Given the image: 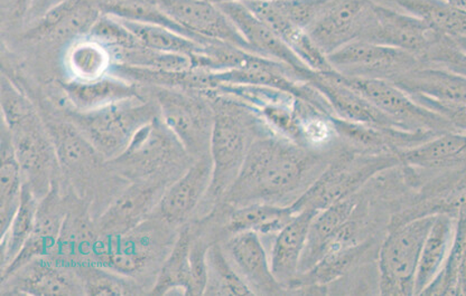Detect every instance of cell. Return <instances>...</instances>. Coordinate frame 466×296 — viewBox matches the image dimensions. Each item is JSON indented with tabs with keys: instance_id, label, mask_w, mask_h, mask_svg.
<instances>
[{
	"instance_id": "obj_1",
	"label": "cell",
	"mask_w": 466,
	"mask_h": 296,
	"mask_svg": "<svg viewBox=\"0 0 466 296\" xmlns=\"http://www.w3.org/2000/svg\"><path fill=\"white\" fill-rule=\"evenodd\" d=\"M342 147L343 143L329 150H312L266 130L251 143L222 202L228 207L255 202L293 205Z\"/></svg>"
},
{
	"instance_id": "obj_2",
	"label": "cell",
	"mask_w": 466,
	"mask_h": 296,
	"mask_svg": "<svg viewBox=\"0 0 466 296\" xmlns=\"http://www.w3.org/2000/svg\"><path fill=\"white\" fill-rule=\"evenodd\" d=\"M206 95L215 111V124L210 143L212 181L202 202L216 206L235 183L251 143L269 128L245 102L217 92Z\"/></svg>"
},
{
	"instance_id": "obj_3",
	"label": "cell",
	"mask_w": 466,
	"mask_h": 296,
	"mask_svg": "<svg viewBox=\"0 0 466 296\" xmlns=\"http://www.w3.org/2000/svg\"><path fill=\"white\" fill-rule=\"evenodd\" d=\"M400 163L398 154L359 152L343 143L332 163L291 206L296 212L322 211L357 195L377 173Z\"/></svg>"
},
{
	"instance_id": "obj_4",
	"label": "cell",
	"mask_w": 466,
	"mask_h": 296,
	"mask_svg": "<svg viewBox=\"0 0 466 296\" xmlns=\"http://www.w3.org/2000/svg\"><path fill=\"white\" fill-rule=\"evenodd\" d=\"M157 116V102L152 104L137 96L90 113L72 111L70 121L86 135L96 152L110 162L128 148L140 128Z\"/></svg>"
},
{
	"instance_id": "obj_5",
	"label": "cell",
	"mask_w": 466,
	"mask_h": 296,
	"mask_svg": "<svg viewBox=\"0 0 466 296\" xmlns=\"http://www.w3.org/2000/svg\"><path fill=\"white\" fill-rule=\"evenodd\" d=\"M436 215L414 218L388 228L378 251V289L382 295H415L422 245Z\"/></svg>"
},
{
	"instance_id": "obj_6",
	"label": "cell",
	"mask_w": 466,
	"mask_h": 296,
	"mask_svg": "<svg viewBox=\"0 0 466 296\" xmlns=\"http://www.w3.org/2000/svg\"><path fill=\"white\" fill-rule=\"evenodd\" d=\"M159 115L188 155L210 154L215 111L201 92L158 86L155 92Z\"/></svg>"
},
{
	"instance_id": "obj_7",
	"label": "cell",
	"mask_w": 466,
	"mask_h": 296,
	"mask_svg": "<svg viewBox=\"0 0 466 296\" xmlns=\"http://www.w3.org/2000/svg\"><path fill=\"white\" fill-rule=\"evenodd\" d=\"M439 34L410 14L369 0L359 24L357 40L400 48L420 57Z\"/></svg>"
},
{
	"instance_id": "obj_8",
	"label": "cell",
	"mask_w": 466,
	"mask_h": 296,
	"mask_svg": "<svg viewBox=\"0 0 466 296\" xmlns=\"http://www.w3.org/2000/svg\"><path fill=\"white\" fill-rule=\"evenodd\" d=\"M339 74L344 84L370 101L400 129L431 131L439 134L458 131L443 116L420 104L410 94L390 81Z\"/></svg>"
},
{
	"instance_id": "obj_9",
	"label": "cell",
	"mask_w": 466,
	"mask_h": 296,
	"mask_svg": "<svg viewBox=\"0 0 466 296\" xmlns=\"http://www.w3.org/2000/svg\"><path fill=\"white\" fill-rule=\"evenodd\" d=\"M184 153L187 154L159 115L140 128L128 148L109 163L124 176L147 182L148 178L174 167Z\"/></svg>"
},
{
	"instance_id": "obj_10",
	"label": "cell",
	"mask_w": 466,
	"mask_h": 296,
	"mask_svg": "<svg viewBox=\"0 0 466 296\" xmlns=\"http://www.w3.org/2000/svg\"><path fill=\"white\" fill-rule=\"evenodd\" d=\"M8 129L22 169L24 184L41 201L57 183L56 173L60 170L46 125L35 113Z\"/></svg>"
},
{
	"instance_id": "obj_11",
	"label": "cell",
	"mask_w": 466,
	"mask_h": 296,
	"mask_svg": "<svg viewBox=\"0 0 466 296\" xmlns=\"http://www.w3.org/2000/svg\"><path fill=\"white\" fill-rule=\"evenodd\" d=\"M328 57L333 69L343 75L390 82L425 63L400 48L360 40L347 44Z\"/></svg>"
},
{
	"instance_id": "obj_12",
	"label": "cell",
	"mask_w": 466,
	"mask_h": 296,
	"mask_svg": "<svg viewBox=\"0 0 466 296\" xmlns=\"http://www.w3.org/2000/svg\"><path fill=\"white\" fill-rule=\"evenodd\" d=\"M194 41L230 44L255 54L235 24L208 0H154Z\"/></svg>"
},
{
	"instance_id": "obj_13",
	"label": "cell",
	"mask_w": 466,
	"mask_h": 296,
	"mask_svg": "<svg viewBox=\"0 0 466 296\" xmlns=\"http://www.w3.org/2000/svg\"><path fill=\"white\" fill-rule=\"evenodd\" d=\"M2 283L4 295H86L76 268L56 256L38 257L28 261L2 279Z\"/></svg>"
},
{
	"instance_id": "obj_14",
	"label": "cell",
	"mask_w": 466,
	"mask_h": 296,
	"mask_svg": "<svg viewBox=\"0 0 466 296\" xmlns=\"http://www.w3.org/2000/svg\"><path fill=\"white\" fill-rule=\"evenodd\" d=\"M162 182H135L119 193L100 216L96 230L100 236L123 235L145 224L163 196Z\"/></svg>"
},
{
	"instance_id": "obj_15",
	"label": "cell",
	"mask_w": 466,
	"mask_h": 296,
	"mask_svg": "<svg viewBox=\"0 0 466 296\" xmlns=\"http://www.w3.org/2000/svg\"><path fill=\"white\" fill-rule=\"evenodd\" d=\"M300 79L313 85L324 96L337 118L375 127L400 128L370 101L344 84L339 72L335 70L319 73L309 69L303 72Z\"/></svg>"
},
{
	"instance_id": "obj_16",
	"label": "cell",
	"mask_w": 466,
	"mask_h": 296,
	"mask_svg": "<svg viewBox=\"0 0 466 296\" xmlns=\"http://www.w3.org/2000/svg\"><path fill=\"white\" fill-rule=\"evenodd\" d=\"M226 253L241 278L255 295H283L288 291L275 278L270 257L261 237L254 232L233 234L226 244Z\"/></svg>"
},
{
	"instance_id": "obj_17",
	"label": "cell",
	"mask_w": 466,
	"mask_h": 296,
	"mask_svg": "<svg viewBox=\"0 0 466 296\" xmlns=\"http://www.w3.org/2000/svg\"><path fill=\"white\" fill-rule=\"evenodd\" d=\"M211 181L212 160L206 154L165 188L157 208L160 218L169 225L183 224L202 203Z\"/></svg>"
},
{
	"instance_id": "obj_18",
	"label": "cell",
	"mask_w": 466,
	"mask_h": 296,
	"mask_svg": "<svg viewBox=\"0 0 466 296\" xmlns=\"http://www.w3.org/2000/svg\"><path fill=\"white\" fill-rule=\"evenodd\" d=\"M67 212H69L60 195L58 184L56 183L50 192L38 203L35 225H34L32 234L21 253L6 270L2 271V279L21 269L28 261L38 259V257L56 254Z\"/></svg>"
},
{
	"instance_id": "obj_19",
	"label": "cell",
	"mask_w": 466,
	"mask_h": 296,
	"mask_svg": "<svg viewBox=\"0 0 466 296\" xmlns=\"http://www.w3.org/2000/svg\"><path fill=\"white\" fill-rule=\"evenodd\" d=\"M101 0H62L25 34L27 40L61 41L89 34L101 17Z\"/></svg>"
},
{
	"instance_id": "obj_20",
	"label": "cell",
	"mask_w": 466,
	"mask_h": 296,
	"mask_svg": "<svg viewBox=\"0 0 466 296\" xmlns=\"http://www.w3.org/2000/svg\"><path fill=\"white\" fill-rule=\"evenodd\" d=\"M262 23H265L271 31L281 38L294 54L304 63L309 69L328 73L333 71L328 55L309 36L306 29L296 26L277 7L275 0H249L244 3Z\"/></svg>"
},
{
	"instance_id": "obj_21",
	"label": "cell",
	"mask_w": 466,
	"mask_h": 296,
	"mask_svg": "<svg viewBox=\"0 0 466 296\" xmlns=\"http://www.w3.org/2000/svg\"><path fill=\"white\" fill-rule=\"evenodd\" d=\"M369 0H331L306 31L325 55L357 40L359 24Z\"/></svg>"
},
{
	"instance_id": "obj_22",
	"label": "cell",
	"mask_w": 466,
	"mask_h": 296,
	"mask_svg": "<svg viewBox=\"0 0 466 296\" xmlns=\"http://www.w3.org/2000/svg\"><path fill=\"white\" fill-rule=\"evenodd\" d=\"M217 5L235 24L255 54L283 63L296 71L309 69L281 38L262 23L244 3L228 2Z\"/></svg>"
},
{
	"instance_id": "obj_23",
	"label": "cell",
	"mask_w": 466,
	"mask_h": 296,
	"mask_svg": "<svg viewBox=\"0 0 466 296\" xmlns=\"http://www.w3.org/2000/svg\"><path fill=\"white\" fill-rule=\"evenodd\" d=\"M46 128L62 173L81 182L101 166L105 158L72 121H52Z\"/></svg>"
},
{
	"instance_id": "obj_24",
	"label": "cell",
	"mask_w": 466,
	"mask_h": 296,
	"mask_svg": "<svg viewBox=\"0 0 466 296\" xmlns=\"http://www.w3.org/2000/svg\"><path fill=\"white\" fill-rule=\"evenodd\" d=\"M139 227L123 235L99 236L95 264L133 279L142 273L154 253L155 242L139 234Z\"/></svg>"
},
{
	"instance_id": "obj_25",
	"label": "cell",
	"mask_w": 466,
	"mask_h": 296,
	"mask_svg": "<svg viewBox=\"0 0 466 296\" xmlns=\"http://www.w3.org/2000/svg\"><path fill=\"white\" fill-rule=\"evenodd\" d=\"M317 212L314 210H304L296 213L293 220L274 237L269 256L271 270L288 293L299 275L309 225Z\"/></svg>"
},
{
	"instance_id": "obj_26",
	"label": "cell",
	"mask_w": 466,
	"mask_h": 296,
	"mask_svg": "<svg viewBox=\"0 0 466 296\" xmlns=\"http://www.w3.org/2000/svg\"><path fill=\"white\" fill-rule=\"evenodd\" d=\"M63 94L76 113L106 108L118 102L142 96L133 82L116 76H101L92 81L72 79L62 84Z\"/></svg>"
},
{
	"instance_id": "obj_27",
	"label": "cell",
	"mask_w": 466,
	"mask_h": 296,
	"mask_svg": "<svg viewBox=\"0 0 466 296\" xmlns=\"http://www.w3.org/2000/svg\"><path fill=\"white\" fill-rule=\"evenodd\" d=\"M392 84L408 94L466 105V76L443 67L422 63L415 69L398 76Z\"/></svg>"
},
{
	"instance_id": "obj_28",
	"label": "cell",
	"mask_w": 466,
	"mask_h": 296,
	"mask_svg": "<svg viewBox=\"0 0 466 296\" xmlns=\"http://www.w3.org/2000/svg\"><path fill=\"white\" fill-rule=\"evenodd\" d=\"M357 205L358 196L354 195L317 212L309 225L299 274L314 268L323 259Z\"/></svg>"
},
{
	"instance_id": "obj_29",
	"label": "cell",
	"mask_w": 466,
	"mask_h": 296,
	"mask_svg": "<svg viewBox=\"0 0 466 296\" xmlns=\"http://www.w3.org/2000/svg\"><path fill=\"white\" fill-rule=\"evenodd\" d=\"M402 163L408 166L451 172L466 169V133L453 131L436 135L433 139L400 154Z\"/></svg>"
},
{
	"instance_id": "obj_30",
	"label": "cell",
	"mask_w": 466,
	"mask_h": 296,
	"mask_svg": "<svg viewBox=\"0 0 466 296\" xmlns=\"http://www.w3.org/2000/svg\"><path fill=\"white\" fill-rule=\"evenodd\" d=\"M293 206L255 202L230 207L226 230L230 235L254 232L260 237H275L296 215Z\"/></svg>"
},
{
	"instance_id": "obj_31",
	"label": "cell",
	"mask_w": 466,
	"mask_h": 296,
	"mask_svg": "<svg viewBox=\"0 0 466 296\" xmlns=\"http://www.w3.org/2000/svg\"><path fill=\"white\" fill-rule=\"evenodd\" d=\"M455 227L456 218L446 213L436 215L420 252L415 295H421L443 268L453 244Z\"/></svg>"
},
{
	"instance_id": "obj_32",
	"label": "cell",
	"mask_w": 466,
	"mask_h": 296,
	"mask_svg": "<svg viewBox=\"0 0 466 296\" xmlns=\"http://www.w3.org/2000/svg\"><path fill=\"white\" fill-rule=\"evenodd\" d=\"M24 181L11 131L3 123L0 134V227L2 235L21 205Z\"/></svg>"
},
{
	"instance_id": "obj_33",
	"label": "cell",
	"mask_w": 466,
	"mask_h": 296,
	"mask_svg": "<svg viewBox=\"0 0 466 296\" xmlns=\"http://www.w3.org/2000/svg\"><path fill=\"white\" fill-rule=\"evenodd\" d=\"M376 2V0H375ZM421 19L434 31L454 38H466V12L446 0H378Z\"/></svg>"
},
{
	"instance_id": "obj_34",
	"label": "cell",
	"mask_w": 466,
	"mask_h": 296,
	"mask_svg": "<svg viewBox=\"0 0 466 296\" xmlns=\"http://www.w3.org/2000/svg\"><path fill=\"white\" fill-rule=\"evenodd\" d=\"M194 240L191 226L183 228L173 246L171 253L165 260L162 269L150 291L153 295H188L191 286V264L189 253Z\"/></svg>"
},
{
	"instance_id": "obj_35",
	"label": "cell",
	"mask_w": 466,
	"mask_h": 296,
	"mask_svg": "<svg viewBox=\"0 0 466 296\" xmlns=\"http://www.w3.org/2000/svg\"><path fill=\"white\" fill-rule=\"evenodd\" d=\"M119 19V18H118ZM150 50L187 56L191 62L200 55L206 44L192 40L167 27L119 19ZM210 43V42H208Z\"/></svg>"
},
{
	"instance_id": "obj_36",
	"label": "cell",
	"mask_w": 466,
	"mask_h": 296,
	"mask_svg": "<svg viewBox=\"0 0 466 296\" xmlns=\"http://www.w3.org/2000/svg\"><path fill=\"white\" fill-rule=\"evenodd\" d=\"M38 203L40 201L24 184L21 205L7 231L2 235V271L13 263L31 236L35 225Z\"/></svg>"
},
{
	"instance_id": "obj_37",
	"label": "cell",
	"mask_w": 466,
	"mask_h": 296,
	"mask_svg": "<svg viewBox=\"0 0 466 296\" xmlns=\"http://www.w3.org/2000/svg\"><path fill=\"white\" fill-rule=\"evenodd\" d=\"M207 295H255L220 245L208 247Z\"/></svg>"
},
{
	"instance_id": "obj_38",
	"label": "cell",
	"mask_w": 466,
	"mask_h": 296,
	"mask_svg": "<svg viewBox=\"0 0 466 296\" xmlns=\"http://www.w3.org/2000/svg\"><path fill=\"white\" fill-rule=\"evenodd\" d=\"M111 52L104 44L87 38L71 47L67 53L66 65L73 79L92 81L105 76L111 64Z\"/></svg>"
},
{
	"instance_id": "obj_39",
	"label": "cell",
	"mask_w": 466,
	"mask_h": 296,
	"mask_svg": "<svg viewBox=\"0 0 466 296\" xmlns=\"http://www.w3.org/2000/svg\"><path fill=\"white\" fill-rule=\"evenodd\" d=\"M100 9L116 18L167 27L192 38L154 0H101Z\"/></svg>"
},
{
	"instance_id": "obj_40",
	"label": "cell",
	"mask_w": 466,
	"mask_h": 296,
	"mask_svg": "<svg viewBox=\"0 0 466 296\" xmlns=\"http://www.w3.org/2000/svg\"><path fill=\"white\" fill-rule=\"evenodd\" d=\"M80 275L86 295H139V286L129 276L96 264L76 268Z\"/></svg>"
},
{
	"instance_id": "obj_41",
	"label": "cell",
	"mask_w": 466,
	"mask_h": 296,
	"mask_svg": "<svg viewBox=\"0 0 466 296\" xmlns=\"http://www.w3.org/2000/svg\"><path fill=\"white\" fill-rule=\"evenodd\" d=\"M466 244V217L456 220L453 244L443 268L421 295H458L461 260Z\"/></svg>"
},
{
	"instance_id": "obj_42",
	"label": "cell",
	"mask_w": 466,
	"mask_h": 296,
	"mask_svg": "<svg viewBox=\"0 0 466 296\" xmlns=\"http://www.w3.org/2000/svg\"><path fill=\"white\" fill-rule=\"evenodd\" d=\"M87 35L104 44L110 52L133 50L143 45V43L118 18L106 14L101 15Z\"/></svg>"
},
{
	"instance_id": "obj_43",
	"label": "cell",
	"mask_w": 466,
	"mask_h": 296,
	"mask_svg": "<svg viewBox=\"0 0 466 296\" xmlns=\"http://www.w3.org/2000/svg\"><path fill=\"white\" fill-rule=\"evenodd\" d=\"M331 0H275L277 7L296 26L308 29Z\"/></svg>"
},
{
	"instance_id": "obj_44",
	"label": "cell",
	"mask_w": 466,
	"mask_h": 296,
	"mask_svg": "<svg viewBox=\"0 0 466 296\" xmlns=\"http://www.w3.org/2000/svg\"><path fill=\"white\" fill-rule=\"evenodd\" d=\"M208 247L201 240L194 239L189 253L191 264V286L188 295H204L208 285Z\"/></svg>"
},
{
	"instance_id": "obj_45",
	"label": "cell",
	"mask_w": 466,
	"mask_h": 296,
	"mask_svg": "<svg viewBox=\"0 0 466 296\" xmlns=\"http://www.w3.org/2000/svg\"><path fill=\"white\" fill-rule=\"evenodd\" d=\"M410 94L425 108L443 116L460 133H466V105L435 100L421 94Z\"/></svg>"
},
{
	"instance_id": "obj_46",
	"label": "cell",
	"mask_w": 466,
	"mask_h": 296,
	"mask_svg": "<svg viewBox=\"0 0 466 296\" xmlns=\"http://www.w3.org/2000/svg\"><path fill=\"white\" fill-rule=\"evenodd\" d=\"M33 3L34 0H3L2 6L8 17L14 21H19L25 16Z\"/></svg>"
},
{
	"instance_id": "obj_47",
	"label": "cell",
	"mask_w": 466,
	"mask_h": 296,
	"mask_svg": "<svg viewBox=\"0 0 466 296\" xmlns=\"http://www.w3.org/2000/svg\"><path fill=\"white\" fill-rule=\"evenodd\" d=\"M458 295H466V244L461 260L459 279H458Z\"/></svg>"
},
{
	"instance_id": "obj_48",
	"label": "cell",
	"mask_w": 466,
	"mask_h": 296,
	"mask_svg": "<svg viewBox=\"0 0 466 296\" xmlns=\"http://www.w3.org/2000/svg\"><path fill=\"white\" fill-rule=\"evenodd\" d=\"M451 6H454L459 9H462V11L466 12V0H446Z\"/></svg>"
},
{
	"instance_id": "obj_49",
	"label": "cell",
	"mask_w": 466,
	"mask_h": 296,
	"mask_svg": "<svg viewBox=\"0 0 466 296\" xmlns=\"http://www.w3.org/2000/svg\"><path fill=\"white\" fill-rule=\"evenodd\" d=\"M208 2H211L213 4H221V3H228V2H249V0H208Z\"/></svg>"
},
{
	"instance_id": "obj_50",
	"label": "cell",
	"mask_w": 466,
	"mask_h": 296,
	"mask_svg": "<svg viewBox=\"0 0 466 296\" xmlns=\"http://www.w3.org/2000/svg\"><path fill=\"white\" fill-rule=\"evenodd\" d=\"M456 40H458L460 43L465 44V45H466V38L459 37V38H456Z\"/></svg>"
}]
</instances>
